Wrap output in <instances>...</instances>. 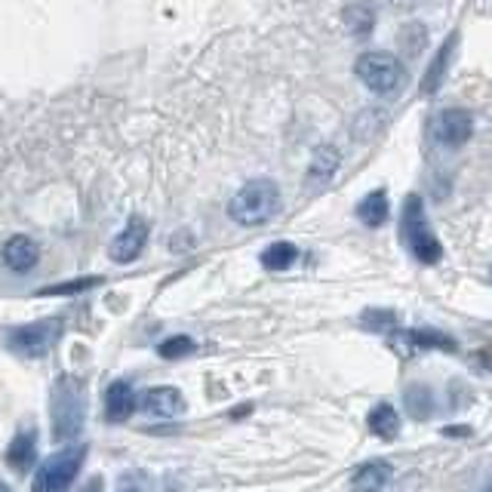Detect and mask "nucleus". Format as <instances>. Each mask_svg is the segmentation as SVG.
Wrapping results in <instances>:
<instances>
[{"label":"nucleus","instance_id":"f257e3e1","mask_svg":"<svg viewBox=\"0 0 492 492\" xmlns=\"http://www.w3.org/2000/svg\"><path fill=\"white\" fill-rule=\"evenodd\" d=\"M87 425V385L71 372H62L50 391V428L55 443H71Z\"/></svg>","mask_w":492,"mask_h":492},{"label":"nucleus","instance_id":"f03ea898","mask_svg":"<svg viewBox=\"0 0 492 492\" xmlns=\"http://www.w3.org/2000/svg\"><path fill=\"white\" fill-rule=\"evenodd\" d=\"M280 213V188L271 179H249V182L228 200V219L240 228H259Z\"/></svg>","mask_w":492,"mask_h":492},{"label":"nucleus","instance_id":"7ed1b4c3","mask_svg":"<svg viewBox=\"0 0 492 492\" xmlns=\"http://www.w3.org/2000/svg\"><path fill=\"white\" fill-rule=\"evenodd\" d=\"M354 74L360 78L370 93L376 96H397L400 89L406 87V68L397 55L391 53H379V50H370L363 53L360 59L354 62Z\"/></svg>","mask_w":492,"mask_h":492},{"label":"nucleus","instance_id":"20e7f679","mask_svg":"<svg viewBox=\"0 0 492 492\" xmlns=\"http://www.w3.org/2000/svg\"><path fill=\"white\" fill-rule=\"evenodd\" d=\"M62 336V321L46 317V321H34V323H19L4 332V345L6 351H13L22 360H40L55 348Z\"/></svg>","mask_w":492,"mask_h":492},{"label":"nucleus","instance_id":"39448f33","mask_svg":"<svg viewBox=\"0 0 492 492\" xmlns=\"http://www.w3.org/2000/svg\"><path fill=\"white\" fill-rule=\"evenodd\" d=\"M404 240L421 265H438L443 259V246H440V240L434 238L431 228H428L425 204H421L419 194H410L404 204Z\"/></svg>","mask_w":492,"mask_h":492},{"label":"nucleus","instance_id":"423d86ee","mask_svg":"<svg viewBox=\"0 0 492 492\" xmlns=\"http://www.w3.org/2000/svg\"><path fill=\"white\" fill-rule=\"evenodd\" d=\"M83 459H87V446H65L46 459L40 471L34 474L31 492H68L74 483V477L80 474Z\"/></svg>","mask_w":492,"mask_h":492},{"label":"nucleus","instance_id":"0eeeda50","mask_svg":"<svg viewBox=\"0 0 492 492\" xmlns=\"http://www.w3.org/2000/svg\"><path fill=\"white\" fill-rule=\"evenodd\" d=\"M431 136L443 148H462L474 136V117L468 108H443L431 121Z\"/></svg>","mask_w":492,"mask_h":492},{"label":"nucleus","instance_id":"6e6552de","mask_svg":"<svg viewBox=\"0 0 492 492\" xmlns=\"http://www.w3.org/2000/svg\"><path fill=\"white\" fill-rule=\"evenodd\" d=\"M148 246V221L142 216H133L123 225V231L117 234L114 240H111V262H117V265H129V262H136L138 255H142V249Z\"/></svg>","mask_w":492,"mask_h":492},{"label":"nucleus","instance_id":"1a4fd4ad","mask_svg":"<svg viewBox=\"0 0 492 492\" xmlns=\"http://www.w3.org/2000/svg\"><path fill=\"white\" fill-rule=\"evenodd\" d=\"M0 259L13 274H31L40 262V244L28 234H13L0 249Z\"/></svg>","mask_w":492,"mask_h":492},{"label":"nucleus","instance_id":"9d476101","mask_svg":"<svg viewBox=\"0 0 492 492\" xmlns=\"http://www.w3.org/2000/svg\"><path fill=\"white\" fill-rule=\"evenodd\" d=\"M138 410L154 415V419H176V415L185 410V397L170 385L148 388V391L138 397Z\"/></svg>","mask_w":492,"mask_h":492},{"label":"nucleus","instance_id":"9b49d317","mask_svg":"<svg viewBox=\"0 0 492 492\" xmlns=\"http://www.w3.org/2000/svg\"><path fill=\"white\" fill-rule=\"evenodd\" d=\"M138 410L136 388L127 379H117L105 388V419L108 421H127Z\"/></svg>","mask_w":492,"mask_h":492},{"label":"nucleus","instance_id":"f8f14e48","mask_svg":"<svg viewBox=\"0 0 492 492\" xmlns=\"http://www.w3.org/2000/svg\"><path fill=\"white\" fill-rule=\"evenodd\" d=\"M4 459L16 474H28V471L38 465V431H34V428L31 431H28V428L25 431H19L10 446H6Z\"/></svg>","mask_w":492,"mask_h":492},{"label":"nucleus","instance_id":"ddd939ff","mask_svg":"<svg viewBox=\"0 0 492 492\" xmlns=\"http://www.w3.org/2000/svg\"><path fill=\"white\" fill-rule=\"evenodd\" d=\"M455 46H459V34H449V38L440 44V50L434 53L431 65H428V71H425V80H421V96H434V93H438V89L443 87L449 65H453Z\"/></svg>","mask_w":492,"mask_h":492},{"label":"nucleus","instance_id":"4468645a","mask_svg":"<svg viewBox=\"0 0 492 492\" xmlns=\"http://www.w3.org/2000/svg\"><path fill=\"white\" fill-rule=\"evenodd\" d=\"M338 163H342V154L336 145H317L308 163V185H327L338 172Z\"/></svg>","mask_w":492,"mask_h":492},{"label":"nucleus","instance_id":"2eb2a0df","mask_svg":"<svg viewBox=\"0 0 492 492\" xmlns=\"http://www.w3.org/2000/svg\"><path fill=\"white\" fill-rule=\"evenodd\" d=\"M388 480H391L388 462H366L351 477V492H382Z\"/></svg>","mask_w":492,"mask_h":492},{"label":"nucleus","instance_id":"dca6fc26","mask_svg":"<svg viewBox=\"0 0 492 492\" xmlns=\"http://www.w3.org/2000/svg\"><path fill=\"white\" fill-rule=\"evenodd\" d=\"M404 345V354H413L419 348H438V351H455V342L443 332L434 329H410V332H400V342L397 348Z\"/></svg>","mask_w":492,"mask_h":492},{"label":"nucleus","instance_id":"f3484780","mask_svg":"<svg viewBox=\"0 0 492 492\" xmlns=\"http://www.w3.org/2000/svg\"><path fill=\"white\" fill-rule=\"evenodd\" d=\"M388 213H391V206H388V191L385 188L370 191L357 206V216L366 228H382L388 221Z\"/></svg>","mask_w":492,"mask_h":492},{"label":"nucleus","instance_id":"a211bd4d","mask_svg":"<svg viewBox=\"0 0 492 492\" xmlns=\"http://www.w3.org/2000/svg\"><path fill=\"white\" fill-rule=\"evenodd\" d=\"M366 425H370V431L376 434L379 440H394L400 434V415L391 404H379L372 406Z\"/></svg>","mask_w":492,"mask_h":492},{"label":"nucleus","instance_id":"6ab92c4d","mask_svg":"<svg viewBox=\"0 0 492 492\" xmlns=\"http://www.w3.org/2000/svg\"><path fill=\"white\" fill-rule=\"evenodd\" d=\"M296 262H299V246L289 244V240H277L262 253V268H268V271H287Z\"/></svg>","mask_w":492,"mask_h":492},{"label":"nucleus","instance_id":"aec40b11","mask_svg":"<svg viewBox=\"0 0 492 492\" xmlns=\"http://www.w3.org/2000/svg\"><path fill=\"white\" fill-rule=\"evenodd\" d=\"M102 283H105V277H99V274H89V277H74V280L53 283V287L38 289V296H80V293H89V289L102 287Z\"/></svg>","mask_w":492,"mask_h":492},{"label":"nucleus","instance_id":"412c9836","mask_svg":"<svg viewBox=\"0 0 492 492\" xmlns=\"http://www.w3.org/2000/svg\"><path fill=\"white\" fill-rule=\"evenodd\" d=\"M404 400H406V406H410L413 419H428V413L434 410V397H431V391H428V385H410Z\"/></svg>","mask_w":492,"mask_h":492},{"label":"nucleus","instance_id":"4be33fe9","mask_svg":"<svg viewBox=\"0 0 492 492\" xmlns=\"http://www.w3.org/2000/svg\"><path fill=\"white\" fill-rule=\"evenodd\" d=\"M345 25L351 28V34H370L372 25H376V13L366 4H354L345 10Z\"/></svg>","mask_w":492,"mask_h":492},{"label":"nucleus","instance_id":"5701e85b","mask_svg":"<svg viewBox=\"0 0 492 492\" xmlns=\"http://www.w3.org/2000/svg\"><path fill=\"white\" fill-rule=\"evenodd\" d=\"M194 351H197V342H194L191 336H170L157 345V354L163 360H182V357L194 354Z\"/></svg>","mask_w":492,"mask_h":492},{"label":"nucleus","instance_id":"b1692460","mask_svg":"<svg viewBox=\"0 0 492 492\" xmlns=\"http://www.w3.org/2000/svg\"><path fill=\"white\" fill-rule=\"evenodd\" d=\"M363 327L372 332L394 329V314L391 311H370V314H363Z\"/></svg>","mask_w":492,"mask_h":492},{"label":"nucleus","instance_id":"393cba45","mask_svg":"<svg viewBox=\"0 0 492 492\" xmlns=\"http://www.w3.org/2000/svg\"><path fill=\"white\" fill-rule=\"evenodd\" d=\"M80 492H105V487H102V477H89V480L80 487Z\"/></svg>","mask_w":492,"mask_h":492},{"label":"nucleus","instance_id":"a878e982","mask_svg":"<svg viewBox=\"0 0 492 492\" xmlns=\"http://www.w3.org/2000/svg\"><path fill=\"white\" fill-rule=\"evenodd\" d=\"M446 438H468V428H446Z\"/></svg>","mask_w":492,"mask_h":492},{"label":"nucleus","instance_id":"bb28decb","mask_svg":"<svg viewBox=\"0 0 492 492\" xmlns=\"http://www.w3.org/2000/svg\"><path fill=\"white\" fill-rule=\"evenodd\" d=\"M0 492H13V489H10V487H6V483H4V480H0Z\"/></svg>","mask_w":492,"mask_h":492},{"label":"nucleus","instance_id":"cd10ccee","mask_svg":"<svg viewBox=\"0 0 492 492\" xmlns=\"http://www.w3.org/2000/svg\"><path fill=\"white\" fill-rule=\"evenodd\" d=\"M121 492H142V489H121Z\"/></svg>","mask_w":492,"mask_h":492},{"label":"nucleus","instance_id":"c85d7f7f","mask_svg":"<svg viewBox=\"0 0 492 492\" xmlns=\"http://www.w3.org/2000/svg\"><path fill=\"white\" fill-rule=\"evenodd\" d=\"M483 492H492V487H487V489H483Z\"/></svg>","mask_w":492,"mask_h":492}]
</instances>
